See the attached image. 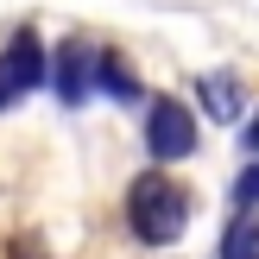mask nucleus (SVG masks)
<instances>
[{
    "label": "nucleus",
    "mask_w": 259,
    "mask_h": 259,
    "mask_svg": "<svg viewBox=\"0 0 259 259\" xmlns=\"http://www.w3.org/2000/svg\"><path fill=\"white\" fill-rule=\"evenodd\" d=\"M95 82H101L108 101H139V95H146L139 76H133V63H126L120 51H95Z\"/></svg>",
    "instance_id": "nucleus-6"
},
{
    "label": "nucleus",
    "mask_w": 259,
    "mask_h": 259,
    "mask_svg": "<svg viewBox=\"0 0 259 259\" xmlns=\"http://www.w3.org/2000/svg\"><path fill=\"white\" fill-rule=\"evenodd\" d=\"M222 259H259V215L253 209H240L222 228Z\"/></svg>",
    "instance_id": "nucleus-7"
},
{
    "label": "nucleus",
    "mask_w": 259,
    "mask_h": 259,
    "mask_svg": "<svg viewBox=\"0 0 259 259\" xmlns=\"http://www.w3.org/2000/svg\"><path fill=\"white\" fill-rule=\"evenodd\" d=\"M234 202H240V209H259V158L234 177Z\"/></svg>",
    "instance_id": "nucleus-8"
},
{
    "label": "nucleus",
    "mask_w": 259,
    "mask_h": 259,
    "mask_svg": "<svg viewBox=\"0 0 259 259\" xmlns=\"http://www.w3.org/2000/svg\"><path fill=\"white\" fill-rule=\"evenodd\" d=\"M146 152L158 164H177V158H190L196 152V114L184 108V101H171V95H158L146 108Z\"/></svg>",
    "instance_id": "nucleus-2"
},
{
    "label": "nucleus",
    "mask_w": 259,
    "mask_h": 259,
    "mask_svg": "<svg viewBox=\"0 0 259 259\" xmlns=\"http://www.w3.org/2000/svg\"><path fill=\"white\" fill-rule=\"evenodd\" d=\"M45 76H51V89H57L63 108H82V101L95 95V51L89 45H63L57 57L45 63Z\"/></svg>",
    "instance_id": "nucleus-4"
},
{
    "label": "nucleus",
    "mask_w": 259,
    "mask_h": 259,
    "mask_svg": "<svg viewBox=\"0 0 259 259\" xmlns=\"http://www.w3.org/2000/svg\"><path fill=\"white\" fill-rule=\"evenodd\" d=\"M247 158H259V114H253V126H247Z\"/></svg>",
    "instance_id": "nucleus-9"
},
{
    "label": "nucleus",
    "mask_w": 259,
    "mask_h": 259,
    "mask_svg": "<svg viewBox=\"0 0 259 259\" xmlns=\"http://www.w3.org/2000/svg\"><path fill=\"white\" fill-rule=\"evenodd\" d=\"M196 95H202V114H209L215 126H228V120H240V114H247V82H240L234 70H209Z\"/></svg>",
    "instance_id": "nucleus-5"
},
{
    "label": "nucleus",
    "mask_w": 259,
    "mask_h": 259,
    "mask_svg": "<svg viewBox=\"0 0 259 259\" xmlns=\"http://www.w3.org/2000/svg\"><path fill=\"white\" fill-rule=\"evenodd\" d=\"M126 222H133V234L146 240V247H171V240L190 228V196H184V184H171L164 171L133 177V190H126Z\"/></svg>",
    "instance_id": "nucleus-1"
},
{
    "label": "nucleus",
    "mask_w": 259,
    "mask_h": 259,
    "mask_svg": "<svg viewBox=\"0 0 259 259\" xmlns=\"http://www.w3.org/2000/svg\"><path fill=\"white\" fill-rule=\"evenodd\" d=\"M45 82V45H38L32 32H19L7 51H0V108L19 95H32V89Z\"/></svg>",
    "instance_id": "nucleus-3"
}]
</instances>
